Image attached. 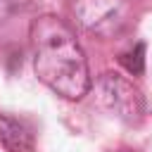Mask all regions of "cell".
I'll list each match as a JSON object with an SVG mask.
<instances>
[{
    "instance_id": "cell-2",
    "label": "cell",
    "mask_w": 152,
    "mask_h": 152,
    "mask_svg": "<svg viewBox=\"0 0 152 152\" xmlns=\"http://www.w3.org/2000/svg\"><path fill=\"white\" fill-rule=\"evenodd\" d=\"M76 21L97 38L119 36L131 21L128 0H74Z\"/></svg>"
},
{
    "instance_id": "cell-6",
    "label": "cell",
    "mask_w": 152,
    "mask_h": 152,
    "mask_svg": "<svg viewBox=\"0 0 152 152\" xmlns=\"http://www.w3.org/2000/svg\"><path fill=\"white\" fill-rule=\"evenodd\" d=\"M114 152H138V150H114Z\"/></svg>"
},
{
    "instance_id": "cell-3",
    "label": "cell",
    "mask_w": 152,
    "mask_h": 152,
    "mask_svg": "<svg viewBox=\"0 0 152 152\" xmlns=\"http://www.w3.org/2000/svg\"><path fill=\"white\" fill-rule=\"evenodd\" d=\"M95 95H97V102L107 112H112L114 116H119L128 124L140 121V116L145 112L140 90L126 76H121L116 71H107L95 81Z\"/></svg>"
},
{
    "instance_id": "cell-4",
    "label": "cell",
    "mask_w": 152,
    "mask_h": 152,
    "mask_svg": "<svg viewBox=\"0 0 152 152\" xmlns=\"http://www.w3.org/2000/svg\"><path fill=\"white\" fill-rule=\"evenodd\" d=\"M0 142L7 152H36L33 128L12 114H0Z\"/></svg>"
},
{
    "instance_id": "cell-1",
    "label": "cell",
    "mask_w": 152,
    "mask_h": 152,
    "mask_svg": "<svg viewBox=\"0 0 152 152\" xmlns=\"http://www.w3.org/2000/svg\"><path fill=\"white\" fill-rule=\"evenodd\" d=\"M33 71L55 95L64 100H81L90 93L93 78L83 48L74 28L57 14H40L33 19L31 31Z\"/></svg>"
},
{
    "instance_id": "cell-5",
    "label": "cell",
    "mask_w": 152,
    "mask_h": 152,
    "mask_svg": "<svg viewBox=\"0 0 152 152\" xmlns=\"http://www.w3.org/2000/svg\"><path fill=\"white\" fill-rule=\"evenodd\" d=\"M121 64L133 74V76H140L145 71V43H138L133 45L128 52L121 55Z\"/></svg>"
}]
</instances>
